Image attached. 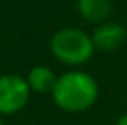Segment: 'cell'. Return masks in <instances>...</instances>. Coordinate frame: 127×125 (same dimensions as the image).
<instances>
[{
  "mask_svg": "<svg viewBox=\"0 0 127 125\" xmlns=\"http://www.w3.org/2000/svg\"><path fill=\"white\" fill-rule=\"evenodd\" d=\"M100 96V86L96 79L84 70H69L59 75L52 91V100L65 113H84L91 110Z\"/></svg>",
  "mask_w": 127,
  "mask_h": 125,
  "instance_id": "6da1fadb",
  "label": "cell"
},
{
  "mask_svg": "<svg viewBox=\"0 0 127 125\" xmlns=\"http://www.w3.org/2000/svg\"><path fill=\"white\" fill-rule=\"evenodd\" d=\"M96 51L91 34L81 27H60L50 38V53L67 67H81L88 63Z\"/></svg>",
  "mask_w": 127,
  "mask_h": 125,
  "instance_id": "7a4b0ae2",
  "label": "cell"
},
{
  "mask_svg": "<svg viewBox=\"0 0 127 125\" xmlns=\"http://www.w3.org/2000/svg\"><path fill=\"white\" fill-rule=\"evenodd\" d=\"M31 98V87L26 77L16 74L0 75V115H16L19 113Z\"/></svg>",
  "mask_w": 127,
  "mask_h": 125,
  "instance_id": "3957f363",
  "label": "cell"
},
{
  "mask_svg": "<svg viewBox=\"0 0 127 125\" xmlns=\"http://www.w3.org/2000/svg\"><path fill=\"white\" fill-rule=\"evenodd\" d=\"M91 38H93L96 50H100V51H115L117 48H120L124 45V41L127 38V31L120 22L105 21L93 29Z\"/></svg>",
  "mask_w": 127,
  "mask_h": 125,
  "instance_id": "277c9868",
  "label": "cell"
},
{
  "mask_svg": "<svg viewBox=\"0 0 127 125\" xmlns=\"http://www.w3.org/2000/svg\"><path fill=\"white\" fill-rule=\"evenodd\" d=\"M76 9L83 21L98 26L105 21H110L113 3L112 0H77Z\"/></svg>",
  "mask_w": 127,
  "mask_h": 125,
  "instance_id": "5b68a950",
  "label": "cell"
},
{
  "mask_svg": "<svg viewBox=\"0 0 127 125\" xmlns=\"http://www.w3.org/2000/svg\"><path fill=\"white\" fill-rule=\"evenodd\" d=\"M57 79H59V75L48 65H34L28 72V77H26L31 91H34V93H50V94H52V91L57 84Z\"/></svg>",
  "mask_w": 127,
  "mask_h": 125,
  "instance_id": "8992f818",
  "label": "cell"
},
{
  "mask_svg": "<svg viewBox=\"0 0 127 125\" xmlns=\"http://www.w3.org/2000/svg\"><path fill=\"white\" fill-rule=\"evenodd\" d=\"M113 125H127V113L120 115V117L115 120V124H113Z\"/></svg>",
  "mask_w": 127,
  "mask_h": 125,
  "instance_id": "52a82bcc",
  "label": "cell"
},
{
  "mask_svg": "<svg viewBox=\"0 0 127 125\" xmlns=\"http://www.w3.org/2000/svg\"><path fill=\"white\" fill-rule=\"evenodd\" d=\"M0 125H3V122H2V115H0Z\"/></svg>",
  "mask_w": 127,
  "mask_h": 125,
  "instance_id": "ba28073f",
  "label": "cell"
}]
</instances>
